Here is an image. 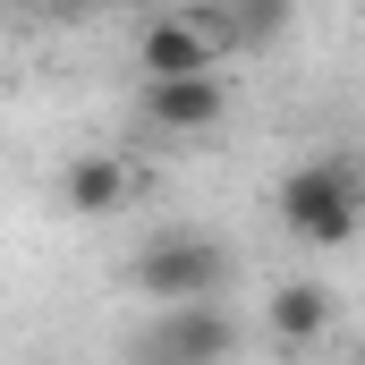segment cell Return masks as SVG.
<instances>
[{"mask_svg":"<svg viewBox=\"0 0 365 365\" xmlns=\"http://www.w3.org/2000/svg\"><path fill=\"white\" fill-rule=\"evenodd\" d=\"M280 230L297 247H349L365 238V170L357 153H314L280 179Z\"/></svg>","mask_w":365,"mask_h":365,"instance_id":"6da1fadb","label":"cell"},{"mask_svg":"<svg viewBox=\"0 0 365 365\" xmlns=\"http://www.w3.org/2000/svg\"><path fill=\"white\" fill-rule=\"evenodd\" d=\"M128 289H136V297H153L162 314H170V306H212V297L230 289V247H221V238H204V230H162V238H145V247H136Z\"/></svg>","mask_w":365,"mask_h":365,"instance_id":"7a4b0ae2","label":"cell"},{"mask_svg":"<svg viewBox=\"0 0 365 365\" xmlns=\"http://www.w3.org/2000/svg\"><path fill=\"white\" fill-rule=\"evenodd\" d=\"M238 357V314L212 297V306H170L136 331L128 365H230Z\"/></svg>","mask_w":365,"mask_h":365,"instance_id":"3957f363","label":"cell"},{"mask_svg":"<svg viewBox=\"0 0 365 365\" xmlns=\"http://www.w3.org/2000/svg\"><path fill=\"white\" fill-rule=\"evenodd\" d=\"M136 68H145V86H179V77H221V51H212L195 9H170V17H145Z\"/></svg>","mask_w":365,"mask_h":365,"instance_id":"277c9868","label":"cell"},{"mask_svg":"<svg viewBox=\"0 0 365 365\" xmlns=\"http://www.w3.org/2000/svg\"><path fill=\"white\" fill-rule=\"evenodd\" d=\"M145 119L162 136H204L230 119V77H179V86H145Z\"/></svg>","mask_w":365,"mask_h":365,"instance_id":"5b68a950","label":"cell"},{"mask_svg":"<svg viewBox=\"0 0 365 365\" xmlns=\"http://www.w3.org/2000/svg\"><path fill=\"white\" fill-rule=\"evenodd\" d=\"M331 323H340V306H331L323 280H280L264 297V331L280 349H314V340H331Z\"/></svg>","mask_w":365,"mask_h":365,"instance_id":"8992f818","label":"cell"},{"mask_svg":"<svg viewBox=\"0 0 365 365\" xmlns=\"http://www.w3.org/2000/svg\"><path fill=\"white\" fill-rule=\"evenodd\" d=\"M128 195H136V179H128V162H119V153H77V162L60 170V204H68V212H86V221L128 212Z\"/></svg>","mask_w":365,"mask_h":365,"instance_id":"52a82bcc","label":"cell"},{"mask_svg":"<svg viewBox=\"0 0 365 365\" xmlns=\"http://www.w3.org/2000/svg\"><path fill=\"white\" fill-rule=\"evenodd\" d=\"M357 365H365V357H357Z\"/></svg>","mask_w":365,"mask_h":365,"instance_id":"ba28073f","label":"cell"}]
</instances>
